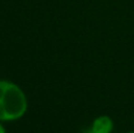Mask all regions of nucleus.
Masks as SVG:
<instances>
[{
  "mask_svg": "<svg viewBox=\"0 0 134 133\" xmlns=\"http://www.w3.org/2000/svg\"><path fill=\"white\" fill-rule=\"evenodd\" d=\"M27 107V97L22 89L9 80H0V121L24 118Z\"/></svg>",
  "mask_w": 134,
  "mask_h": 133,
  "instance_id": "obj_1",
  "label": "nucleus"
},
{
  "mask_svg": "<svg viewBox=\"0 0 134 133\" xmlns=\"http://www.w3.org/2000/svg\"><path fill=\"white\" fill-rule=\"evenodd\" d=\"M113 120L107 115H100L95 118L91 123L89 132L90 133H111L113 131Z\"/></svg>",
  "mask_w": 134,
  "mask_h": 133,
  "instance_id": "obj_2",
  "label": "nucleus"
},
{
  "mask_svg": "<svg viewBox=\"0 0 134 133\" xmlns=\"http://www.w3.org/2000/svg\"><path fill=\"white\" fill-rule=\"evenodd\" d=\"M5 131H7V129H5V127L3 125V121H0V133H4Z\"/></svg>",
  "mask_w": 134,
  "mask_h": 133,
  "instance_id": "obj_3",
  "label": "nucleus"
}]
</instances>
